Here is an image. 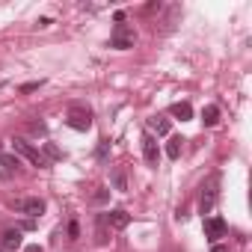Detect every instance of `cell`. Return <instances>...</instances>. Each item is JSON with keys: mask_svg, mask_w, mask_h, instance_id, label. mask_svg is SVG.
<instances>
[{"mask_svg": "<svg viewBox=\"0 0 252 252\" xmlns=\"http://www.w3.org/2000/svg\"><path fill=\"white\" fill-rule=\"evenodd\" d=\"M143 158H146L149 166H158V160H160V149H158V140L152 134L143 137Z\"/></svg>", "mask_w": 252, "mask_h": 252, "instance_id": "cell-6", "label": "cell"}, {"mask_svg": "<svg viewBox=\"0 0 252 252\" xmlns=\"http://www.w3.org/2000/svg\"><path fill=\"white\" fill-rule=\"evenodd\" d=\"M39 86H42V80H39V83H24L21 92H33V89H39Z\"/></svg>", "mask_w": 252, "mask_h": 252, "instance_id": "cell-19", "label": "cell"}, {"mask_svg": "<svg viewBox=\"0 0 252 252\" xmlns=\"http://www.w3.org/2000/svg\"><path fill=\"white\" fill-rule=\"evenodd\" d=\"M107 196H110V193H107V187H101V190H98V193H95V202H98V205H101V202H107Z\"/></svg>", "mask_w": 252, "mask_h": 252, "instance_id": "cell-18", "label": "cell"}, {"mask_svg": "<svg viewBox=\"0 0 252 252\" xmlns=\"http://www.w3.org/2000/svg\"><path fill=\"white\" fill-rule=\"evenodd\" d=\"M68 128H74V131H89L92 128V116H89V110H80V107H71V113H68Z\"/></svg>", "mask_w": 252, "mask_h": 252, "instance_id": "cell-4", "label": "cell"}, {"mask_svg": "<svg viewBox=\"0 0 252 252\" xmlns=\"http://www.w3.org/2000/svg\"><path fill=\"white\" fill-rule=\"evenodd\" d=\"M149 128H152L158 137H166V134H169V119H166V116H152V119H149Z\"/></svg>", "mask_w": 252, "mask_h": 252, "instance_id": "cell-10", "label": "cell"}, {"mask_svg": "<svg viewBox=\"0 0 252 252\" xmlns=\"http://www.w3.org/2000/svg\"><path fill=\"white\" fill-rule=\"evenodd\" d=\"M0 163H3L6 169H18V166H21V163H18V155H15V158H6V155H0Z\"/></svg>", "mask_w": 252, "mask_h": 252, "instance_id": "cell-15", "label": "cell"}, {"mask_svg": "<svg viewBox=\"0 0 252 252\" xmlns=\"http://www.w3.org/2000/svg\"><path fill=\"white\" fill-rule=\"evenodd\" d=\"M211 252H228V249H225L222 243H214V249H211Z\"/></svg>", "mask_w": 252, "mask_h": 252, "instance_id": "cell-20", "label": "cell"}, {"mask_svg": "<svg viewBox=\"0 0 252 252\" xmlns=\"http://www.w3.org/2000/svg\"><path fill=\"white\" fill-rule=\"evenodd\" d=\"M18 211L27 214V217H42L45 214V202L42 199H21L18 202Z\"/></svg>", "mask_w": 252, "mask_h": 252, "instance_id": "cell-8", "label": "cell"}, {"mask_svg": "<svg viewBox=\"0 0 252 252\" xmlns=\"http://www.w3.org/2000/svg\"><path fill=\"white\" fill-rule=\"evenodd\" d=\"M113 184H116V190H128V181H125V172H116V175H113Z\"/></svg>", "mask_w": 252, "mask_h": 252, "instance_id": "cell-16", "label": "cell"}, {"mask_svg": "<svg viewBox=\"0 0 252 252\" xmlns=\"http://www.w3.org/2000/svg\"><path fill=\"white\" fill-rule=\"evenodd\" d=\"M181 149H184V140H181V137H172V140H169V146H166L169 160H178V158H181Z\"/></svg>", "mask_w": 252, "mask_h": 252, "instance_id": "cell-13", "label": "cell"}, {"mask_svg": "<svg viewBox=\"0 0 252 252\" xmlns=\"http://www.w3.org/2000/svg\"><path fill=\"white\" fill-rule=\"evenodd\" d=\"M217 181H220V178H217V175H211L208 187H202V202H199L202 214H208V211H211V208L217 205V196H220V193H217Z\"/></svg>", "mask_w": 252, "mask_h": 252, "instance_id": "cell-5", "label": "cell"}, {"mask_svg": "<svg viewBox=\"0 0 252 252\" xmlns=\"http://www.w3.org/2000/svg\"><path fill=\"white\" fill-rule=\"evenodd\" d=\"M107 152H110V143L101 140V146H98V160H107Z\"/></svg>", "mask_w": 252, "mask_h": 252, "instance_id": "cell-17", "label": "cell"}, {"mask_svg": "<svg viewBox=\"0 0 252 252\" xmlns=\"http://www.w3.org/2000/svg\"><path fill=\"white\" fill-rule=\"evenodd\" d=\"M169 113H172V116H178V119L184 122V119H190V116H193V107H190L187 101H178V104H172V110H169Z\"/></svg>", "mask_w": 252, "mask_h": 252, "instance_id": "cell-12", "label": "cell"}, {"mask_svg": "<svg viewBox=\"0 0 252 252\" xmlns=\"http://www.w3.org/2000/svg\"><path fill=\"white\" fill-rule=\"evenodd\" d=\"M0 237H3V240H0V246H3V249H18L21 246V231L18 228H6Z\"/></svg>", "mask_w": 252, "mask_h": 252, "instance_id": "cell-9", "label": "cell"}, {"mask_svg": "<svg viewBox=\"0 0 252 252\" xmlns=\"http://www.w3.org/2000/svg\"><path fill=\"white\" fill-rule=\"evenodd\" d=\"M137 45V33H134V27H128V24H116V30H113V36H110V48H116V51H128V48H134Z\"/></svg>", "mask_w": 252, "mask_h": 252, "instance_id": "cell-1", "label": "cell"}, {"mask_svg": "<svg viewBox=\"0 0 252 252\" xmlns=\"http://www.w3.org/2000/svg\"><path fill=\"white\" fill-rule=\"evenodd\" d=\"M225 231H228V225H225L222 217H208L205 220V237L211 243H220V237H225Z\"/></svg>", "mask_w": 252, "mask_h": 252, "instance_id": "cell-3", "label": "cell"}, {"mask_svg": "<svg viewBox=\"0 0 252 252\" xmlns=\"http://www.w3.org/2000/svg\"><path fill=\"white\" fill-rule=\"evenodd\" d=\"M12 149H15V155H21V158H27L33 166H39V169H48V158L36 149V146H30L27 140H15L12 143Z\"/></svg>", "mask_w": 252, "mask_h": 252, "instance_id": "cell-2", "label": "cell"}, {"mask_svg": "<svg viewBox=\"0 0 252 252\" xmlns=\"http://www.w3.org/2000/svg\"><path fill=\"white\" fill-rule=\"evenodd\" d=\"M202 122H205V128H214V125L220 122V107H217V104H208V107L202 110Z\"/></svg>", "mask_w": 252, "mask_h": 252, "instance_id": "cell-11", "label": "cell"}, {"mask_svg": "<svg viewBox=\"0 0 252 252\" xmlns=\"http://www.w3.org/2000/svg\"><path fill=\"white\" fill-rule=\"evenodd\" d=\"M104 222H107L110 228H128V225H131V214L122 211V208H116V211L104 214Z\"/></svg>", "mask_w": 252, "mask_h": 252, "instance_id": "cell-7", "label": "cell"}, {"mask_svg": "<svg viewBox=\"0 0 252 252\" xmlns=\"http://www.w3.org/2000/svg\"><path fill=\"white\" fill-rule=\"evenodd\" d=\"M27 252H42V249H39V246H30V249H27Z\"/></svg>", "mask_w": 252, "mask_h": 252, "instance_id": "cell-21", "label": "cell"}, {"mask_svg": "<svg viewBox=\"0 0 252 252\" xmlns=\"http://www.w3.org/2000/svg\"><path fill=\"white\" fill-rule=\"evenodd\" d=\"M45 158H51V160H60V158H63V152H60L54 143H45Z\"/></svg>", "mask_w": 252, "mask_h": 252, "instance_id": "cell-14", "label": "cell"}]
</instances>
